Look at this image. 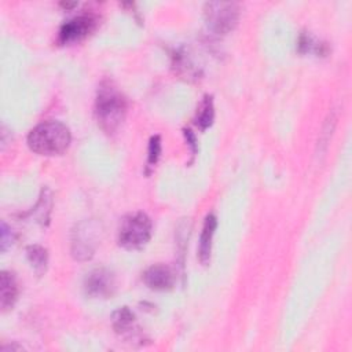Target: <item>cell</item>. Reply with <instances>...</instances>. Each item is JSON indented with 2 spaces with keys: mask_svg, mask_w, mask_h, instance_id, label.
Here are the masks:
<instances>
[{
  "mask_svg": "<svg viewBox=\"0 0 352 352\" xmlns=\"http://www.w3.org/2000/svg\"><path fill=\"white\" fill-rule=\"evenodd\" d=\"M70 139V131L63 122L48 120L29 132L28 146L40 155H59L69 147Z\"/></svg>",
  "mask_w": 352,
  "mask_h": 352,
  "instance_id": "obj_1",
  "label": "cell"
},
{
  "mask_svg": "<svg viewBox=\"0 0 352 352\" xmlns=\"http://www.w3.org/2000/svg\"><path fill=\"white\" fill-rule=\"evenodd\" d=\"M126 113V100L118 88L110 82L103 81L96 94L95 116L98 124L106 133L114 132L122 122Z\"/></svg>",
  "mask_w": 352,
  "mask_h": 352,
  "instance_id": "obj_2",
  "label": "cell"
},
{
  "mask_svg": "<svg viewBox=\"0 0 352 352\" xmlns=\"http://www.w3.org/2000/svg\"><path fill=\"white\" fill-rule=\"evenodd\" d=\"M151 230L153 224L146 213H129L120 223L118 243L128 250L140 249L148 242L151 236Z\"/></svg>",
  "mask_w": 352,
  "mask_h": 352,
  "instance_id": "obj_3",
  "label": "cell"
},
{
  "mask_svg": "<svg viewBox=\"0 0 352 352\" xmlns=\"http://www.w3.org/2000/svg\"><path fill=\"white\" fill-rule=\"evenodd\" d=\"M204 14L208 26L213 32L226 34L238 23L239 6L232 1H210L205 4Z\"/></svg>",
  "mask_w": 352,
  "mask_h": 352,
  "instance_id": "obj_4",
  "label": "cell"
},
{
  "mask_svg": "<svg viewBox=\"0 0 352 352\" xmlns=\"http://www.w3.org/2000/svg\"><path fill=\"white\" fill-rule=\"evenodd\" d=\"M98 18L94 14H82L65 22L58 33L59 44H70L80 41L95 30Z\"/></svg>",
  "mask_w": 352,
  "mask_h": 352,
  "instance_id": "obj_5",
  "label": "cell"
},
{
  "mask_svg": "<svg viewBox=\"0 0 352 352\" xmlns=\"http://www.w3.org/2000/svg\"><path fill=\"white\" fill-rule=\"evenodd\" d=\"M96 228L91 221H82L73 231L72 253L77 260H88L92 257L96 245Z\"/></svg>",
  "mask_w": 352,
  "mask_h": 352,
  "instance_id": "obj_6",
  "label": "cell"
},
{
  "mask_svg": "<svg viewBox=\"0 0 352 352\" xmlns=\"http://www.w3.org/2000/svg\"><path fill=\"white\" fill-rule=\"evenodd\" d=\"M84 290L87 296L94 298H107L116 290V278L111 271L106 268H96L91 271L84 280Z\"/></svg>",
  "mask_w": 352,
  "mask_h": 352,
  "instance_id": "obj_7",
  "label": "cell"
},
{
  "mask_svg": "<svg viewBox=\"0 0 352 352\" xmlns=\"http://www.w3.org/2000/svg\"><path fill=\"white\" fill-rule=\"evenodd\" d=\"M143 282L153 290H169L175 285V272L169 265L154 264L143 272Z\"/></svg>",
  "mask_w": 352,
  "mask_h": 352,
  "instance_id": "obj_8",
  "label": "cell"
},
{
  "mask_svg": "<svg viewBox=\"0 0 352 352\" xmlns=\"http://www.w3.org/2000/svg\"><path fill=\"white\" fill-rule=\"evenodd\" d=\"M217 227V219L214 214H208L202 227L201 238H199V248H198V257L202 264H208L210 260V250H212V241Z\"/></svg>",
  "mask_w": 352,
  "mask_h": 352,
  "instance_id": "obj_9",
  "label": "cell"
},
{
  "mask_svg": "<svg viewBox=\"0 0 352 352\" xmlns=\"http://www.w3.org/2000/svg\"><path fill=\"white\" fill-rule=\"evenodd\" d=\"M18 298V283L12 272L1 271L0 275V307L7 311L14 307Z\"/></svg>",
  "mask_w": 352,
  "mask_h": 352,
  "instance_id": "obj_10",
  "label": "cell"
},
{
  "mask_svg": "<svg viewBox=\"0 0 352 352\" xmlns=\"http://www.w3.org/2000/svg\"><path fill=\"white\" fill-rule=\"evenodd\" d=\"M113 327L116 333H118L122 337H133L135 333H138V324L133 312L128 307L118 308L111 318Z\"/></svg>",
  "mask_w": 352,
  "mask_h": 352,
  "instance_id": "obj_11",
  "label": "cell"
},
{
  "mask_svg": "<svg viewBox=\"0 0 352 352\" xmlns=\"http://www.w3.org/2000/svg\"><path fill=\"white\" fill-rule=\"evenodd\" d=\"M214 118V107H213V98L210 95L204 96V99L201 100L198 109H197V114H195V124L204 131L208 126L212 125Z\"/></svg>",
  "mask_w": 352,
  "mask_h": 352,
  "instance_id": "obj_12",
  "label": "cell"
},
{
  "mask_svg": "<svg viewBox=\"0 0 352 352\" xmlns=\"http://www.w3.org/2000/svg\"><path fill=\"white\" fill-rule=\"evenodd\" d=\"M26 254H28V260L32 264L33 270L40 275L43 272H45L47 264H48V254L47 250L40 246V245H30L26 249Z\"/></svg>",
  "mask_w": 352,
  "mask_h": 352,
  "instance_id": "obj_13",
  "label": "cell"
},
{
  "mask_svg": "<svg viewBox=\"0 0 352 352\" xmlns=\"http://www.w3.org/2000/svg\"><path fill=\"white\" fill-rule=\"evenodd\" d=\"M161 154V138L158 135L153 136L148 143V151H147V166L153 168Z\"/></svg>",
  "mask_w": 352,
  "mask_h": 352,
  "instance_id": "obj_14",
  "label": "cell"
},
{
  "mask_svg": "<svg viewBox=\"0 0 352 352\" xmlns=\"http://www.w3.org/2000/svg\"><path fill=\"white\" fill-rule=\"evenodd\" d=\"M14 241V232L3 221L1 223V252H6L8 245H11Z\"/></svg>",
  "mask_w": 352,
  "mask_h": 352,
  "instance_id": "obj_15",
  "label": "cell"
},
{
  "mask_svg": "<svg viewBox=\"0 0 352 352\" xmlns=\"http://www.w3.org/2000/svg\"><path fill=\"white\" fill-rule=\"evenodd\" d=\"M184 136H186L187 143L191 146L192 153H195V151H197V139H195V135L192 133L191 129H184Z\"/></svg>",
  "mask_w": 352,
  "mask_h": 352,
  "instance_id": "obj_16",
  "label": "cell"
}]
</instances>
